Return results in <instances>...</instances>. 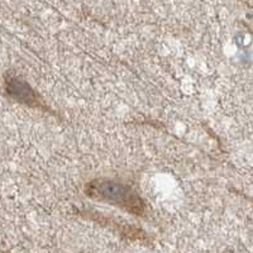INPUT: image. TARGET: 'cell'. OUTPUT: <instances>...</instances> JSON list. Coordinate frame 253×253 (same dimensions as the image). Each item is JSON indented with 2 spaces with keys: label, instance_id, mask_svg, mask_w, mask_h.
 Returning <instances> with one entry per match:
<instances>
[{
  "label": "cell",
  "instance_id": "1",
  "mask_svg": "<svg viewBox=\"0 0 253 253\" xmlns=\"http://www.w3.org/2000/svg\"><path fill=\"white\" fill-rule=\"evenodd\" d=\"M84 191L89 198L96 202L114 205L133 215L142 216L146 213V204L143 199L133 187L123 182L109 178H96L87 182Z\"/></svg>",
  "mask_w": 253,
  "mask_h": 253
},
{
  "label": "cell",
  "instance_id": "2",
  "mask_svg": "<svg viewBox=\"0 0 253 253\" xmlns=\"http://www.w3.org/2000/svg\"><path fill=\"white\" fill-rule=\"evenodd\" d=\"M5 90L9 96H12L19 103L27 104L31 107H42V101L38 98L28 84L23 83L19 79L6 78L5 79Z\"/></svg>",
  "mask_w": 253,
  "mask_h": 253
}]
</instances>
